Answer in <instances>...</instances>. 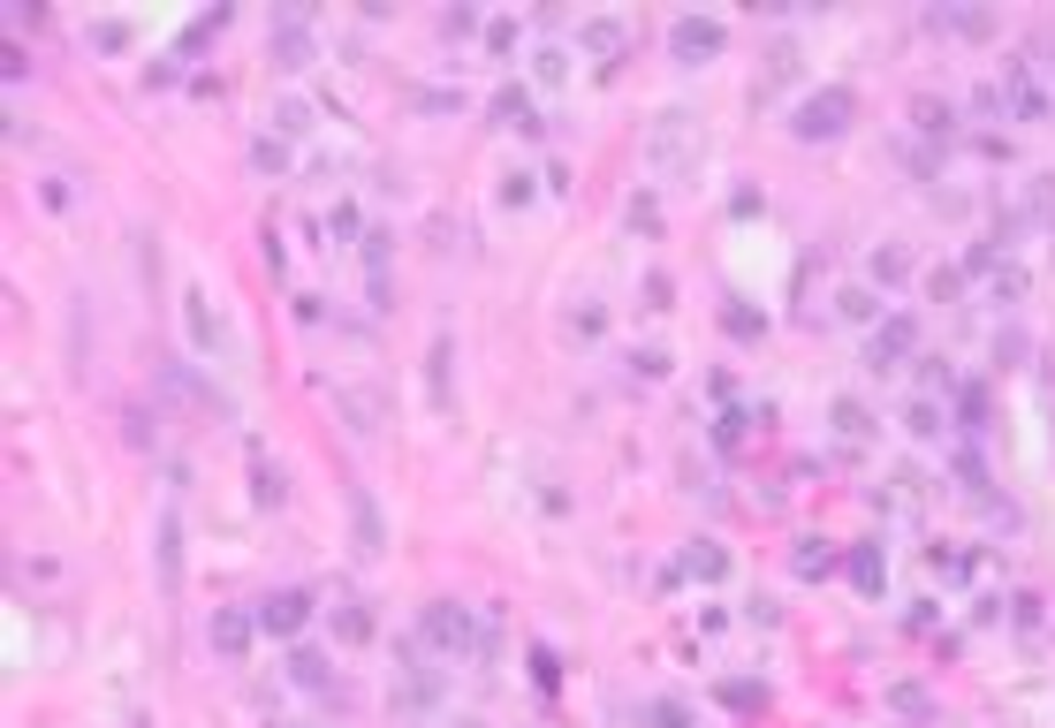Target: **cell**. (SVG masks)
Returning <instances> with one entry per match:
<instances>
[{"label": "cell", "mask_w": 1055, "mask_h": 728, "mask_svg": "<svg viewBox=\"0 0 1055 728\" xmlns=\"http://www.w3.org/2000/svg\"><path fill=\"white\" fill-rule=\"evenodd\" d=\"M532 683L555 691V683H562V660H555V653H532Z\"/></svg>", "instance_id": "12"}, {"label": "cell", "mask_w": 1055, "mask_h": 728, "mask_svg": "<svg viewBox=\"0 0 1055 728\" xmlns=\"http://www.w3.org/2000/svg\"><path fill=\"white\" fill-rule=\"evenodd\" d=\"M334 630H342L349 645H365V637H372V607H365L357 592H334Z\"/></svg>", "instance_id": "7"}, {"label": "cell", "mask_w": 1055, "mask_h": 728, "mask_svg": "<svg viewBox=\"0 0 1055 728\" xmlns=\"http://www.w3.org/2000/svg\"><path fill=\"white\" fill-rule=\"evenodd\" d=\"M182 319H190V342H198L205 357H228V326H221V311H213L205 289H182Z\"/></svg>", "instance_id": "1"}, {"label": "cell", "mask_w": 1055, "mask_h": 728, "mask_svg": "<svg viewBox=\"0 0 1055 728\" xmlns=\"http://www.w3.org/2000/svg\"><path fill=\"white\" fill-rule=\"evenodd\" d=\"M449 365H455V342L441 334V342H434V357H426V372H434V403H441V410L455 403V387H449Z\"/></svg>", "instance_id": "9"}, {"label": "cell", "mask_w": 1055, "mask_h": 728, "mask_svg": "<svg viewBox=\"0 0 1055 728\" xmlns=\"http://www.w3.org/2000/svg\"><path fill=\"white\" fill-rule=\"evenodd\" d=\"M714 46H722V23H707V15H676L668 23V53L676 61H707Z\"/></svg>", "instance_id": "2"}, {"label": "cell", "mask_w": 1055, "mask_h": 728, "mask_svg": "<svg viewBox=\"0 0 1055 728\" xmlns=\"http://www.w3.org/2000/svg\"><path fill=\"white\" fill-rule=\"evenodd\" d=\"M843 115H851V92H820L797 107V138H828V130H843Z\"/></svg>", "instance_id": "3"}, {"label": "cell", "mask_w": 1055, "mask_h": 728, "mask_svg": "<svg viewBox=\"0 0 1055 728\" xmlns=\"http://www.w3.org/2000/svg\"><path fill=\"white\" fill-rule=\"evenodd\" d=\"M289 501V486H282V470L274 463H259V509H282Z\"/></svg>", "instance_id": "11"}, {"label": "cell", "mask_w": 1055, "mask_h": 728, "mask_svg": "<svg viewBox=\"0 0 1055 728\" xmlns=\"http://www.w3.org/2000/svg\"><path fill=\"white\" fill-rule=\"evenodd\" d=\"M349 524H357V554H380L388 524H380V501L372 493H349Z\"/></svg>", "instance_id": "6"}, {"label": "cell", "mask_w": 1055, "mask_h": 728, "mask_svg": "<svg viewBox=\"0 0 1055 728\" xmlns=\"http://www.w3.org/2000/svg\"><path fill=\"white\" fill-rule=\"evenodd\" d=\"M175 547H182V532H175V516H159V592H175V584H182V562H175Z\"/></svg>", "instance_id": "8"}, {"label": "cell", "mask_w": 1055, "mask_h": 728, "mask_svg": "<svg viewBox=\"0 0 1055 728\" xmlns=\"http://www.w3.org/2000/svg\"><path fill=\"white\" fill-rule=\"evenodd\" d=\"M259 622H266L274 637H297L304 622H311V592H274V599L259 607Z\"/></svg>", "instance_id": "4"}, {"label": "cell", "mask_w": 1055, "mask_h": 728, "mask_svg": "<svg viewBox=\"0 0 1055 728\" xmlns=\"http://www.w3.org/2000/svg\"><path fill=\"white\" fill-rule=\"evenodd\" d=\"M289 676H297L304 691H327V660H319V653H304V645L289 653Z\"/></svg>", "instance_id": "10"}, {"label": "cell", "mask_w": 1055, "mask_h": 728, "mask_svg": "<svg viewBox=\"0 0 1055 728\" xmlns=\"http://www.w3.org/2000/svg\"><path fill=\"white\" fill-rule=\"evenodd\" d=\"M251 630H259L251 614H236V607H221V614H213V653H228V660H244V653H251Z\"/></svg>", "instance_id": "5"}, {"label": "cell", "mask_w": 1055, "mask_h": 728, "mask_svg": "<svg viewBox=\"0 0 1055 728\" xmlns=\"http://www.w3.org/2000/svg\"><path fill=\"white\" fill-rule=\"evenodd\" d=\"M653 728H691V714L684 706H653Z\"/></svg>", "instance_id": "13"}]
</instances>
